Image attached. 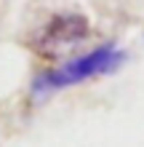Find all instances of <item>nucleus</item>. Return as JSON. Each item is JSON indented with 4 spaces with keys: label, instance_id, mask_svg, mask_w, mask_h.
Here are the masks:
<instances>
[{
    "label": "nucleus",
    "instance_id": "obj_2",
    "mask_svg": "<svg viewBox=\"0 0 144 147\" xmlns=\"http://www.w3.org/2000/svg\"><path fill=\"white\" fill-rule=\"evenodd\" d=\"M88 35H91V24L86 16L75 11H64V13H54L38 30V35L32 38V48H35V54L46 59H59L75 51L78 46H83Z\"/></svg>",
    "mask_w": 144,
    "mask_h": 147
},
{
    "label": "nucleus",
    "instance_id": "obj_1",
    "mask_svg": "<svg viewBox=\"0 0 144 147\" xmlns=\"http://www.w3.org/2000/svg\"><path fill=\"white\" fill-rule=\"evenodd\" d=\"M125 54L112 43H104L94 51H86V54L64 62L62 67L56 70H48L43 72L35 80L32 91L35 94H46V91H56V88H67V86H78L88 78H96V75H107V72H115L117 67L123 64Z\"/></svg>",
    "mask_w": 144,
    "mask_h": 147
}]
</instances>
